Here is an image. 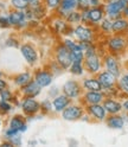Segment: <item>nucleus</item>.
<instances>
[{
  "label": "nucleus",
  "instance_id": "obj_31",
  "mask_svg": "<svg viewBox=\"0 0 128 147\" xmlns=\"http://www.w3.org/2000/svg\"><path fill=\"white\" fill-rule=\"evenodd\" d=\"M0 110L1 112H10L11 110V105L7 103V101H3V102H0Z\"/></svg>",
  "mask_w": 128,
  "mask_h": 147
},
{
  "label": "nucleus",
  "instance_id": "obj_34",
  "mask_svg": "<svg viewBox=\"0 0 128 147\" xmlns=\"http://www.w3.org/2000/svg\"><path fill=\"white\" fill-rule=\"evenodd\" d=\"M61 1L62 0H46V4L50 8H56L61 5Z\"/></svg>",
  "mask_w": 128,
  "mask_h": 147
},
{
  "label": "nucleus",
  "instance_id": "obj_27",
  "mask_svg": "<svg viewBox=\"0 0 128 147\" xmlns=\"http://www.w3.org/2000/svg\"><path fill=\"white\" fill-rule=\"evenodd\" d=\"M12 5L18 10H25L29 7V0H12Z\"/></svg>",
  "mask_w": 128,
  "mask_h": 147
},
{
  "label": "nucleus",
  "instance_id": "obj_32",
  "mask_svg": "<svg viewBox=\"0 0 128 147\" xmlns=\"http://www.w3.org/2000/svg\"><path fill=\"white\" fill-rule=\"evenodd\" d=\"M0 95H1V98H3V101H8L11 98V93L8 91L7 89H3L1 91H0Z\"/></svg>",
  "mask_w": 128,
  "mask_h": 147
},
{
  "label": "nucleus",
  "instance_id": "obj_19",
  "mask_svg": "<svg viewBox=\"0 0 128 147\" xmlns=\"http://www.w3.org/2000/svg\"><path fill=\"white\" fill-rule=\"evenodd\" d=\"M83 86L86 89L91 90V91H101L102 90V86L98 80H94V78H88L83 82Z\"/></svg>",
  "mask_w": 128,
  "mask_h": 147
},
{
  "label": "nucleus",
  "instance_id": "obj_26",
  "mask_svg": "<svg viewBox=\"0 0 128 147\" xmlns=\"http://www.w3.org/2000/svg\"><path fill=\"white\" fill-rule=\"evenodd\" d=\"M70 71L74 74V75H82V72H83L82 63H79V62H72L71 65H70Z\"/></svg>",
  "mask_w": 128,
  "mask_h": 147
},
{
  "label": "nucleus",
  "instance_id": "obj_6",
  "mask_svg": "<svg viewBox=\"0 0 128 147\" xmlns=\"http://www.w3.org/2000/svg\"><path fill=\"white\" fill-rule=\"evenodd\" d=\"M115 76L113 75V74H110L109 71H103L98 75L97 80L100 81V83H101L102 88L104 89H109L112 88L114 84H115Z\"/></svg>",
  "mask_w": 128,
  "mask_h": 147
},
{
  "label": "nucleus",
  "instance_id": "obj_35",
  "mask_svg": "<svg viewBox=\"0 0 128 147\" xmlns=\"http://www.w3.org/2000/svg\"><path fill=\"white\" fill-rule=\"evenodd\" d=\"M10 140H11V142L13 144V145H22V140H20V136H19V134H17V135H14V136H12V138H10Z\"/></svg>",
  "mask_w": 128,
  "mask_h": 147
},
{
  "label": "nucleus",
  "instance_id": "obj_41",
  "mask_svg": "<svg viewBox=\"0 0 128 147\" xmlns=\"http://www.w3.org/2000/svg\"><path fill=\"white\" fill-rule=\"evenodd\" d=\"M123 14H125L126 17H128V5H127V6L123 8Z\"/></svg>",
  "mask_w": 128,
  "mask_h": 147
},
{
  "label": "nucleus",
  "instance_id": "obj_2",
  "mask_svg": "<svg viewBox=\"0 0 128 147\" xmlns=\"http://www.w3.org/2000/svg\"><path fill=\"white\" fill-rule=\"evenodd\" d=\"M128 5V0H114L107 5V13L110 18H119L121 11Z\"/></svg>",
  "mask_w": 128,
  "mask_h": 147
},
{
  "label": "nucleus",
  "instance_id": "obj_1",
  "mask_svg": "<svg viewBox=\"0 0 128 147\" xmlns=\"http://www.w3.org/2000/svg\"><path fill=\"white\" fill-rule=\"evenodd\" d=\"M57 63L64 69H67L71 65V63H72L71 52L65 45H61L57 49Z\"/></svg>",
  "mask_w": 128,
  "mask_h": 147
},
{
  "label": "nucleus",
  "instance_id": "obj_4",
  "mask_svg": "<svg viewBox=\"0 0 128 147\" xmlns=\"http://www.w3.org/2000/svg\"><path fill=\"white\" fill-rule=\"evenodd\" d=\"M63 91L68 97L74 98L77 97L81 93V87L76 81H68L63 86Z\"/></svg>",
  "mask_w": 128,
  "mask_h": 147
},
{
  "label": "nucleus",
  "instance_id": "obj_9",
  "mask_svg": "<svg viewBox=\"0 0 128 147\" xmlns=\"http://www.w3.org/2000/svg\"><path fill=\"white\" fill-rule=\"evenodd\" d=\"M75 34L81 42H84V40L90 42L91 37H93V32H91V30L89 29V27L83 26V25H79V26L76 27L75 29Z\"/></svg>",
  "mask_w": 128,
  "mask_h": 147
},
{
  "label": "nucleus",
  "instance_id": "obj_36",
  "mask_svg": "<svg viewBox=\"0 0 128 147\" xmlns=\"http://www.w3.org/2000/svg\"><path fill=\"white\" fill-rule=\"evenodd\" d=\"M29 6H31V8L40 6V0H29Z\"/></svg>",
  "mask_w": 128,
  "mask_h": 147
},
{
  "label": "nucleus",
  "instance_id": "obj_33",
  "mask_svg": "<svg viewBox=\"0 0 128 147\" xmlns=\"http://www.w3.org/2000/svg\"><path fill=\"white\" fill-rule=\"evenodd\" d=\"M90 5V1L89 0H77V6L83 8V10H87Z\"/></svg>",
  "mask_w": 128,
  "mask_h": 147
},
{
  "label": "nucleus",
  "instance_id": "obj_11",
  "mask_svg": "<svg viewBox=\"0 0 128 147\" xmlns=\"http://www.w3.org/2000/svg\"><path fill=\"white\" fill-rule=\"evenodd\" d=\"M70 103V97H68L67 95H62V96H57L53 100L52 106L55 108L56 112H63Z\"/></svg>",
  "mask_w": 128,
  "mask_h": 147
},
{
  "label": "nucleus",
  "instance_id": "obj_8",
  "mask_svg": "<svg viewBox=\"0 0 128 147\" xmlns=\"http://www.w3.org/2000/svg\"><path fill=\"white\" fill-rule=\"evenodd\" d=\"M86 67H87L89 72H97L100 70L101 63H100V59L96 56V53L86 57Z\"/></svg>",
  "mask_w": 128,
  "mask_h": 147
},
{
  "label": "nucleus",
  "instance_id": "obj_10",
  "mask_svg": "<svg viewBox=\"0 0 128 147\" xmlns=\"http://www.w3.org/2000/svg\"><path fill=\"white\" fill-rule=\"evenodd\" d=\"M39 108H40L39 103L36 100H33L32 97L25 98L24 102H23V109H24V112L27 113V114H33L36 112H38Z\"/></svg>",
  "mask_w": 128,
  "mask_h": 147
},
{
  "label": "nucleus",
  "instance_id": "obj_14",
  "mask_svg": "<svg viewBox=\"0 0 128 147\" xmlns=\"http://www.w3.org/2000/svg\"><path fill=\"white\" fill-rule=\"evenodd\" d=\"M40 88L42 87L36 81H30L26 86H24V89L23 90H24V94H26L27 96H30V97H33V96L39 94Z\"/></svg>",
  "mask_w": 128,
  "mask_h": 147
},
{
  "label": "nucleus",
  "instance_id": "obj_23",
  "mask_svg": "<svg viewBox=\"0 0 128 147\" xmlns=\"http://www.w3.org/2000/svg\"><path fill=\"white\" fill-rule=\"evenodd\" d=\"M10 127L13 128V129L19 131V132H25L27 129V126L24 123V121L20 119V116H14L12 120H11Z\"/></svg>",
  "mask_w": 128,
  "mask_h": 147
},
{
  "label": "nucleus",
  "instance_id": "obj_17",
  "mask_svg": "<svg viewBox=\"0 0 128 147\" xmlns=\"http://www.w3.org/2000/svg\"><path fill=\"white\" fill-rule=\"evenodd\" d=\"M86 101L89 105H95V103H100L103 100V94L101 91H91L89 90V93L86 94Z\"/></svg>",
  "mask_w": 128,
  "mask_h": 147
},
{
  "label": "nucleus",
  "instance_id": "obj_3",
  "mask_svg": "<svg viewBox=\"0 0 128 147\" xmlns=\"http://www.w3.org/2000/svg\"><path fill=\"white\" fill-rule=\"evenodd\" d=\"M83 114V110L78 106H68L65 109L63 110V119L68 121H74L79 119Z\"/></svg>",
  "mask_w": 128,
  "mask_h": 147
},
{
  "label": "nucleus",
  "instance_id": "obj_28",
  "mask_svg": "<svg viewBox=\"0 0 128 147\" xmlns=\"http://www.w3.org/2000/svg\"><path fill=\"white\" fill-rule=\"evenodd\" d=\"M81 20V14L78 12H70L68 16V22L70 23H78Z\"/></svg>",
  "mask_w": 128,
  "mask_h": 147
},
{
  "label": "nucleus",
  "instance_id": "obj_13",
  "mask_svg": "<svg viewBox=\"0 0 128 147\" xmlns=\"http://www.w3.org/2000/svg\"><path fill=\"white\" fill-rule=\"evenodd\" d=\"M106 68H107V71L113 74L115 77L120 76V69H119V64H117V62H116V59L114 57H112V56L106 57Z\"/></svg>",
  "mask_w": 128,
  "mask_h": 147
},
{
  "label": "nucleus",
  "instance_id": "obj_16",
  "mask_svg": "<svg viewBox=\"0 0 128 147\" xmlns=\"http://www.w3.org/2000/svg\"><path fill=\"white\" fill-rule=\"evenodd\" d=\"M103 107L106 109V112L110 114H117L122 109V106L114 100H106L103 102Z\"/></svg>",
  "mask_w": 128,
  "mask_h": 147
},
{
  "label": "nucleus",
  "instance_id": "obj_24",
  "mask_svg": "<svg viewBox=\"0 0 128 147\" xmlns=\"http://www.w3.org/2000/svg\"><path fill=\"white\" fill-rule=\"evenodd\" d=\"M30 81H31V75H30L29 72L20 74V75H18V76L15 77V83H17L18 86H22V87L26 86Z\"/></svg>",
  "mask_w": 128,
  "mask_h": 147
},
{
  "label": "nucleus",
  "instance_id": "obj_30",
  "mask_svg": "<svg viewBox=\"0 0 128 147\" xmlns=\"http://www.w3.org/2000/svg\"><path fill=\"white\" fill-rule=\"evenodd\" d=\"M112 22L110 20H108V19H104L102 23H101V27H102V30L106 31V32H109V31H112Z\"/></svg>",
  "mask_w": 128,
  "mask_h": 147
},
{
  "label": "nucleus",
  "instance_id": "obj_29",
  "mask_svg": "<svg viewBox=\"0 0 128 147\" xmlns=\"http://www.w3.org/2000/svg\"><path fill=\"white\" fill-rule=\"evenodd\" d=\"M120 87L122 90H125L126 93H128V75H125L120 80Z\"/></svg>",
  "mask_w": 128,
  "mask_h": 147
},
{
  "label": "nucleus",
  "instance_id": "obj_37",
  "mask_svg": "<svg viewBox=\"0 0 128 147\" xmlns=\"http://www.w3.org/2000/svg\"><path fill=\"white\" fill-rule=\"evenodd\" d=\"M10 24V18H0V25H8Z\"/></svg>",
  "mask_w": 128,
  "mask_h": 147
},
{
  "label": "nucleus",
  "instance_id": "obj_20",
  "mask_svg": "<svg viewBox=\"0 0 128 147\" xmlns=\"http://www.w3.org/2000/svg\"><path fill=\"white\" fill-rule=\"evenodd\" d=\"M103 18V11L100 7H94L89 10V22L91 23H97Z\"/></svg>",
  "mask_w": 128,
  "mask_h": 147
},
{
  "label": "nucleus",
  "instance_id": "obj_40",
  "mask_svg": "<svg viewBox=\"0 0 128 147\" xmlns=\"http://www.w3.org/2000/svg\"><path fill=\"white\" fill-rule=\"evenodd\" d=\"M5 88H6V82L0 78V91H1L3 89H5Z\"/></svg>",
  "mask_w": 128,
  "mask_h": 147
},
{
  "label": "nucleus",
  "instance_id": "obj_5",
  "mask_svg": "<svg viewBox=\"0 0 128 147\" xmlns=\"http://www.w3.org/2000/svg\"><path fill=\"white\" fill-rule=\"evenodd\" d=\"M22 53L24 58L27 61V63H30V64H34L38 59L37 51L33 49V47H31L29 44H25L22 47Z\"/></svg>",
  "mask_w": 128,
  "mask_h": 147
},
{
  "label": "nucleus",
  "instance_id": "obj_22",
  "mask_svg": "<svg viewBox=\"0 0 128 147\" xmlns=\"http://www.w3.org/2000/svg\"><path fill=\"white\" fill-rule=\"evenodd\" d=\"M107 123L110 128H115V129H120L123 127V119L119 115H113L107 120Z\"/></svg>",
  "mask_w": 128,
  "mask_h": 147
},
{
  "label": "nucleus",
  "instance_id": "obj_42",
  "mask_svg": "<svg viewBox=\"0 0 128 147\" xmlns=\"http://www.w3.org/2000/svg\"><path fill=\"white\" fill-rule=\"evenodd\" d=\"M122 107H123V108H125L126 110H128V100H127V101H126V102H125V103L122 105Z\"/></svg>",
  "mask_w": 128,
  "mask_h": 147
},
{
  "label": "nucleus",
  "instance_id": "obj_18",
  "mask_svg": "<svg viewBox=\"0 0 128 147\" xmlns=\"http://www.w3.org/2000/svg\"><path fill=\"white\" fill-rule=\"evenodd\" d=\"M128 29V22L123 18H116L112 24V31L114 32H122Z\"/></svg>",
  "mask_w": 128,
  "mask_h": 147
},
{
  "label": "nucleus",
  "instance_id": "obj_25",
  "mask_svg": "<svg viewBox=\"0 0 128 147\" xmlns=\"http://www.w3.org/2000/svg\"><path fill=\"white\" fill-rule=\"evenodd\" d=\"M77 6V0H62L61 10L62 11H71Z\"/></svg>",
  "mask_w": 128,
  "mask_h": 147
},
{
  "label": "nucleus",
  "instance_id": "obj_38",
  "mask_svg": "<svg viewBox=\"0 0 128 147\" xmlns=\"http://www.w3.org/2000/svg\"><path fill=\"white\" fill-rule=\"evenodd\" d=\"M42 107H43L44 109H46V110H50V109H51V105H50L49 101H45V102H43V103H42Z\"/></svg>",
  "mask_w": 128,
  "mask_h": 147
},
{
  "label": "nucleus",
  "instance_id": "obj_15",
  "mask_svg": "<svg viewBox=\"0 0 128 147\" xmlns=\"http://www.w3.org/2000/svg\"><path fill=\"white\" fill-rule=\"evenodd\" d=\"M36 82H37L40 87H48L52 82V76L48 71H39L37 75H36Z\"/></svg>",
  "mask_w": 128,
  "mask_h": 147
},
{
  "label": "nucleus",
  "instance_id": "obj_39",
  "mask_svg": "<svg viewBox=\"0 0 128 147\" xmlns=\"http://www.w3.org/2000/svg\"><path fill=\"white\" fill-rule=\"evenodd\" d=\"M89 1H90V5L91 6H98L100 5V0H89Z\"/></svg>",
  "mask_w": 128,
  "mask_h": 147
},
{
  "label": "nucleus",
  "instance_id": "obj_12",
  "mask_svg": "<svg viewBox=\"0 0 128 147\" xmlns=\"http://www.w3.org/2000/svg\"><path fill=\"white\" fill-rule=\"evenodd\" d=\"M89 113L93 115L94 117H96L97 120H103L106 117V109L103 106H101L100 103H95V105H90L88 107Z\"/></svg>",
  "mask_w": 128,
  "mask_h": 147
},
{
  "label": "nucleus",
  "instance_id": "obj_7",
  "mask_svg": "<svg viewBox=\"0 0 128 147\" xmlns=\"http://www.w3.org/2000/svg\"><path fill=\"white\" fill-rule=\"evenodd\" d=\"M108 45H109V49H110L112 51L120 52L126 48V39L123 38V37L115 36V37H113V38L109 39Z\"/></svg>",
  "mask_w": 128,
  "mask_h": 147
},
{
  "label": "nucleus",
  "instance_id": "obj_21",
  "mask_svg": "<svg viewBox=\"0 0 128 147\" xmlns=\"http://www.w3.org/2000/svg\"><path fill=\"white\" fill-rule=\"evenodd\" d=\"M25 19H26V17L24 12L15 11L10 14V24L12 25H22L25 22Z\"/></svg>",
  "mask_w": 128,
  "mask_h": 147
}]
</instances>
